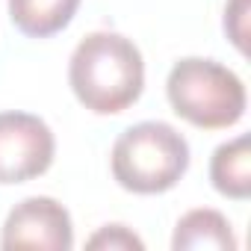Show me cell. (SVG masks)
<instances>
[{"instance_id": "cell-6", "label": "cell", "mask_w": 251, "mask_h": 251, "mask_svg": "<svg viewBox=\"0 0 251 251\" xmlns=\"http://www.w3.org/2000/svg\"><path fill=\"white\" fill-rule=\"evenodd\" d=\"M172 248L175 251H198V248H213V251H236V236L230 222L210 207H198L189 210L172 236Z\"/></svg>"}, {"instance_id": "cell-7", "label": "cell", "mask_w": 251, "mask_h": 251, "mask_svg": "<svg viewBox=\"0 0 251 251\" xmlns=\"http://www.w3.org/2000/svg\"><path fill=\"white\" fill-rule=\"evenodd\" d=\"M213 189L225 198L245 201L251 195V139L248 133L219 145L210 160Z\"/></svg>"}, {"instance_id": "cell-5", "label": "cell", "mask_w": 251, "mask_h": 251, "mask_svg": "<svg viewBox=\"0 0 251 251\" xmlns=\"http://www.w3.org/2000/svg\"><path fill=\"white\" fill-rule=\"evenodd\" d=\"M0 248H39V251H71L74 225L71 213L48 195H33L21 201L3 222Z\"/></svg>"}, {"instance_id": "cell-9", "label": "cell", "mask_w": 251, "mask_h": 251, "mask_svg": "<svg viewBox=\"0 0 251 251\" xmlns=\"http://www.w3.org/2000/svg\"><path fill=\"white\" fill-rule=\"evenodd\" d=\"M86 248H103V251H142L145 242L127 227V225H103L98 233L86 239Z\"/></svg>"}, {"instance_id": "cell-1", "label": "cell", "mask_w": 251, "mask_h": 251, "mask_svg": "<svg viewBox=\"0 0 251 251\" xmlns=\"http://www.w3.org/2000/svg\"><path fill=\"white\" fill-rule=\"evenodd\" d=\"M68 83L74 98L95 115H118L145 89L142 50L121 33H89L71 53Z\"/></svg>"}, {"instance_id": "cell-8", "label": "cell", "mask_w": 251, "mask_h": 251, "mask_svg": "<svg viewBox=\"0 0 251 251\" xmlns=\"http://www.w3.org/2000/svg\"><path fill=\"white\" fill-rule=\"evenodd\" d=\"M80 9V0H9L12 24L30 39H50L62 33Z\"/></svg>"}, {"instance_id": "cell-10", "label": "cell", "mask_w": 251, "mask_h": 251, "mask_svg": "<svg viewBox=\"0 0 251 251\" xmlns=\"http://www.w3.org/2000/svg\"><path fill=\"white\" fill-rule=\"evenodd\" d=\"M248 15L251 0H227L225 6V33L233 42V48L245 56L248 53Z\"/></svg>"}, {"instance_id": "cell-2", "label": "cell", "mask_w": 251, "mask_h": 251, "mask_svg": "<svg viewBox=\"0 0 251 251\" xmlns=\"http://www.w3.org/2000/svg\"><path fill=\"white\" fill-rule=\"evenodd\" d=\"M112 177L136 195H160L177 186L189 169V142L166 121H142L127 127L109 154Z\"/></svg>"}, {"instance_id": "cell-3", "label": "cell", "mask_w": 251, "mask_h": 251, "mask_svg": "<svg viewBox=\"0 0 251 251\" xmlns=\"http://www.w3.org/2000/svg\"><path fill=\"white\" fill-rule=\"evenodd\" d=\"M166 95L172 109L201 130L233 127L248 103L242 80L222 62L201 56H186L172 65Z\"/></svg>"}, {"instance_id": "cell-4", "label": "cell", "mask_w": 251, "mask_h": 251, "mask_svg": "<svg viewBox=\"0 0 251 251\" xmlns=\"http://www.w3.org/2000/svg\"><path fill=\"white\" fill-rule=\"evenodd\" d=\"M56 154L48 121L33 112H0V186L42 177Z\"/></svg>"}]
</instances>
